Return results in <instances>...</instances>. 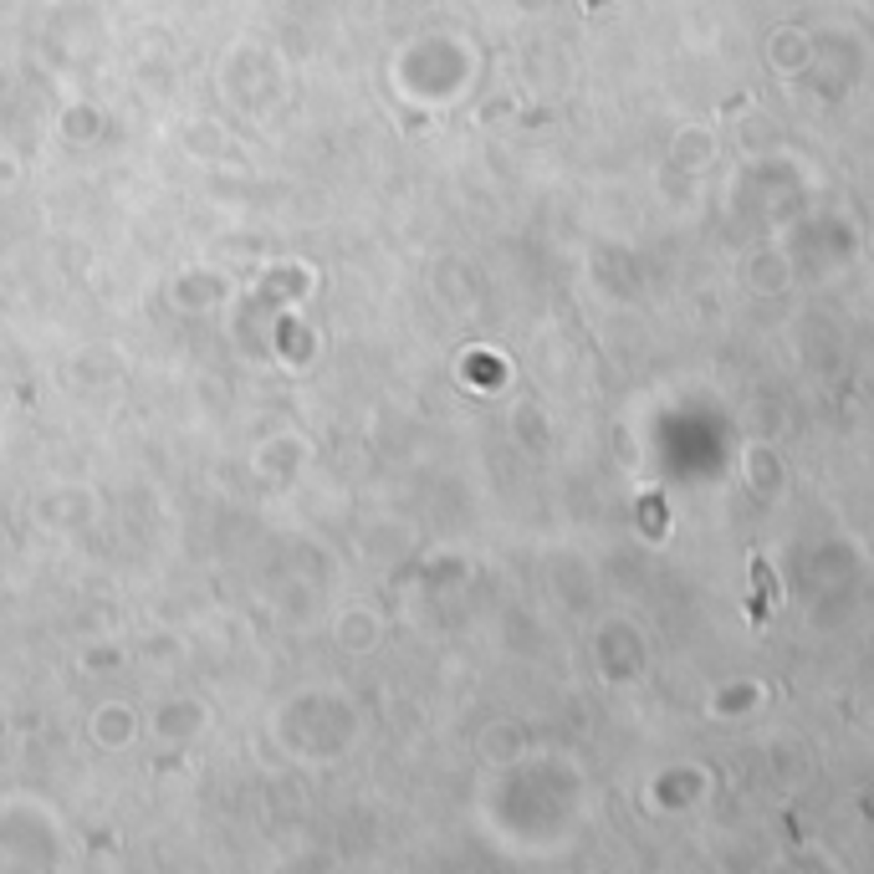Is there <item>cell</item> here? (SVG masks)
Instances as JSON below:
<instances>
[{"label":"cell","instance_id":"obj_1","mask_svg":"<svg viewBox=\"0 0 874 874\" xmlns=\"http://www.w3.org/2000/svg\"><path fill=\"white\" fill-rule=\"evenodd\" d=\"M777 609V583H773V568L762 562V557H752V598H747V619L752 624H767Z\"/></svg>","mask_w":874,"mask_h":874},{"label":"cell","instance_id":"obj_2","mask_svg":"<svg viewBox=\"0 0 874 874\" xmlns=\"http://www.w3.org/2000/svg\"><path fill=\"white\" fill-rule=\"evenodd\" d=\"M644 517H650V532H665V501H660V497H650V506H644Z\"/></svg>","mask_w":874,"mask_h":874}]
</instances>
